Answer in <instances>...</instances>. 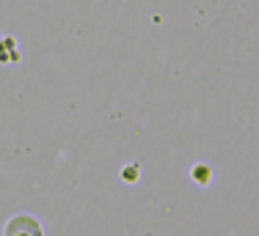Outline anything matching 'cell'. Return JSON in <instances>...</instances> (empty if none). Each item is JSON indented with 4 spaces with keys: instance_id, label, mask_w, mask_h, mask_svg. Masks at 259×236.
<instances>
[{
    "instance_id": "6da1fadb",
    "label": "cell",
    "mask_w": 259,
    "mask_h": 236,
    "mask_svg": "<svg viewBox=\"0 0 259 236\" xmlns=\"http://www.w3.org/2000/svg\"><path fill=\"white\" fill-rule=\"evenodd\" d=\"M3 236H45V225H41L39 217L20 212V214H11L6 220Z\"/></svg>"
},
{
    "instance_id": "7a4b0ae2",
    "label": "cell",
    "mask_w": 259,
    "mask_h": 236,
    "mask_svg": "<svg viewBox=\"0 0 259 236\" xmlns=\"http://www.w3.org/2000/svg\"><path fill=\"white\" fill-rule=\"evenodd\" d=\"M190 176H193L199 184H209V167L207 165H196L193 170H190Z\"/></svg>"
},
{
    "instance_id": "3957f363",
    "label": "cell",
    "mask_w": 259,
    "mask_h": 236,
    "mask_svg": "<svg viewBox=\"0 0 259 236\" xmlns=\"http://www.w3.org/2000/svg\"><path fill=\"white\" fill-rule=\"evenodd\" d=\"M130 236H135V233H130Z\"/></svg>"
}]
</instances>
